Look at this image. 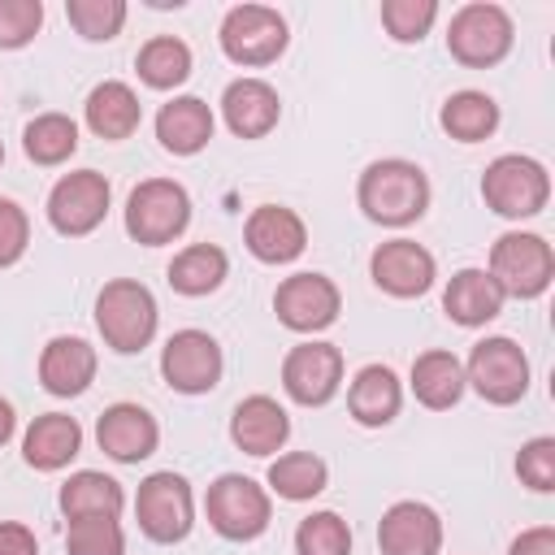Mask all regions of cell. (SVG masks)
Instances as JSON below:
<instances>
[{"label":"cell","mask_w":555,"mask_h":555,"mask_svg":"<svg viewBox=\"0 0 555 555\" xmlns=\"http://www.w3.org/2000/svg\"><path fill=\"white\" fill-rule=\"evenodd\" d=\"M429 195H434L429 191V173L416 160H403V156L373 160L356 182L360 212L373 225H386V230H403V225L421 221L425 208H429Z\"/></svg>","instance_id":"6da1fadb"},{"label":"cell","mask_w":555,"mask_h":555,"mask_svg":"<svg viewBox=\"0 0 555 555\" xmlns=\"http://www.w3.org/2000/svg\"><path fill=\"white\" fill-rule=\"evenodd\" d=\"M156 325H160V308H156V295L143 282L113 278V282L100 286V295H95V330H100L108 351H117V356L143 351L156 338Z\"/></svg>","instance_id":"7a4b0ae2"},{"label":"cell","mask_w":555,"mask_h":555,"mask_svg":"<svg viewBox=\"0 0 555 555\" xmlns=\"http://www.w3.org/2000/svg\"><path fill=\"white\" fill-rule=\"evenodd\" d=\"M481 199L507 221H529L551 204V173L525 152H503L481 173Z\"/></svg>","instance_id":"3957f363"},{"label":"cell","mask_w":555,"mask_h":555,"mask_svg":"<svg viewBox=\"0 0 555 555\" xmlns=\"http://www.w3.org/2000/svg\"><path fill=\"white\" fill-rule=\"evenodd\" d=\"M512 43H516L512 13L494 0H468L447 22V52L468 69L499 65L512 52Z\"/></svg>","instance_id":"277c9868"},{"label":"cell","mask_w":555,"mask_h":555,"mask_svg":"<svg viewBox=\"0 0 555 555\" xmlns=\"http://www.w3.org/2000/svg\"><path fill=\"white\" fill-rule=\"evenodd\" d=\"M503 299H538L555 282V251L533 230H507L490 243V269Z\"/></svg>","instance_id":"5b68a950"},{"label":"cell","mask_w":555,"mask_h":555,"mask_svg":"<svg viewBox=\"0 0 555 555\" xmlns=\"http://www.w3.org/2000/svg\"><path fill=\"white\" fill-rule=\"evenodd\" d=\"M126 234L143 247H165L191 225V195L173 178H143L126 195Z\"/></svg>","instance_id":"8992f818"},{"label":"cell","mask_w":555,"mask_h":555,"mask_svg":"<svg viewBox=\"0 0 555 555\" xmlns=\"http://www.w3.org/2000/svg\"><path fill=\"white\" fill-rule=\"evenodd\" d=\"M134 520H139V533L156 546H173L191 533L195 525V490L182 473L173 468H160V473H147L139 481V494H134Z\"/></svg>","instance_id":"52a82bcc"},{"label":"cell","mask_w":555,"mask_h":555,"mask_svg":"<svg viewBox=\"0 0 555 555\" xmlns=\"http://www.w3.org/2000/svg\"><path fill=\"white\" fill-rule=\"evenodd\" d=\"M204 516L225 542H256L273 520V494L243 473H221L204 494Z\"/></svg>","instance_id":"ba28073f"},{"label":"cell","mask_w":555,"mask_h":555,"mask_svg":"<svg viewBox=\"0 0 555 555\" xmlns=\"http://www.w3.org/2000/svg\"><path fill=\"white\" fill-rule=\"evenodd\" d=\"M217 39H221V52H225L234 65H243V69H264V65H273V61L286 52L291 30H286V17H282L273 4H251V0H247V4L225 9Z\"/></svg>","instance_id":"9c48e42d"},{"label":"cell","mask_w":555,"mask_h":555,"mask_svg":"<svg viewBox=\"0 0 555 555\" xmlns=\"http://www.w3.org/2000/svg\"><path fill=\"white\" fill-rule=\"evenodd\" d=\"M464 382L494 408H512L529 395V356L516 338L507 334H490L481 343H473L468 360H464Z\"/></svg>","instance_id":"30bf717a"},{"label":"cell","mask_w":555,"mask_h":555,"mask_svg":"<svg viewBox=\"0 0 555 555\" xmlns=\"http://www.w3.org/2000/svg\"><path fill=\"white\" fill-rule=\"evenodd\" d=\"M108 204H113L108 178L95 169H74L65 178H56L48 191V225L61 238H87L91 230L104 225Z\"/></svg>","instance_id":"8fae6325"},{"label":"cell","mask_w":555,"mask_h":555,"mask_svg":"<svg viewBox=\"0 0 555 555\" xmlns=\"http://www.w3.org/2000/svg\"><path fill=\"white\" fill-rule=\"evenodd\" d=\"M225 373L221 343L208 330H173L160 347V377L178 395H208Z\"/></svg>","instance_id":"7c38bea8"},{"label":"cell","mask_w":555,"mask_h":555,"mask_svg":"<svg viewBox=\"0 0 555 555\" xmlns=\"http://www.w3.org/2000/svg\"><path fill=\"white\" fill-rule=\"evenodd\" d=\"M273 312L295 334H321L343 312V291L325 273H291L273 291Z\"/></svg>","instance_id":"4fadbf2b"},{"label":"cell","mask_w":555,"mask_h":555,"mask_svg":"<svg viewBox=\"0 0 555 555\" xmlns=\"http://www.w3.org/2000/svg\"><path fill=\"white\" fill-rule=\"evenodd\" d=\"M343 386V351L334 343L308 338L282 360V390L299 408H325Z\"/></svg>","instance_id":"5bb4252c"},{"label":"cell","mask_w":555,"mask_h":555,"mask_svg":"<svg viewBox=\"0 0 555 555\" xmlns=\"http://www.w3.org/2000/svg\"><path fill=\"white\" fill-rule=\"evenodd\" d=\"M369 278L390 299H421L438 282V260L416 238H386L369 256Z\"/></svg>","instance_id":"9a60e30c"},{"label":"cell","mask_w":555,"mask_h":555,"mask_svg":"<svg viewBox=\"0 0 555 555\" xmlns=\"http://www.w3.org/2000/svg\"><path fill=\"white\" fill-rule=\"evenodd\" d=\"M243 243L260 264H291L308 247V225L286 204H260L243 221Z\"/></svg>","instance_id":"2e32d148"},{"label":"cell","mask_w":555,"mask_h":555,"mask_svg":"<svg viewBox=\"0 0 555 555\" xmlns=\"http://www.w3.org/2000/svg\"><path fill=\"white\" fill-rule=\"evenodd\" d=\"M382 555H442V516L421 499H399L377 520Z\"/></svg>","instance_id":"e0dca14e"},{"label":"cell","mask_w":555,"mask_h":555,"mask_svg":"<svg viewBox=\"0 0 555 555\" xmlns=\"http://www.w3.org/2000/svg\"><path fill=\"white\" fill-rule=\"evenodd\" d=\"M95 442L113 464H139L160 447V425L139 403H108L95 421Z\"/></svg>","instance_id":"ac0fdd59"},{"label":"cell","mask_w":555,"mask_h":555,"mask_svg":"<svg viewBox=\"0 0 555 555\" xmlns=\"http://www.w3.org/2000/svg\"><path fill=\"white\" fill-rule=\"evenodd\" d=\"M95 369H100V356L87 338L78 334H56L43 343L39 351V386L56 399H74L82 395L91 382H95Z\"/></svg>","instance_id":"d6986e66"},{"label":"cell","mask_w":555,"mask_h":555,"mask_svg":"<svg viewBox=\"0 0 555 555\" xmlns=\"http://www.w3.org/2000/svg\"><path fill=\"white\" fill-rule=\"evenodd\" d=\"M286 438H291V416H286V408L273 395H247V399H238V408L230 416V442L243 455L264 460V455L282 451Z\"/></svg>","instance_id":"ffe728a7"},{"label":"cell","mask_w":555,"mask_h":555,"mask_svg":"<svg viewBox=\"0 0 555 555\" xmlns=\"http://www.w3.org/2000/svg\"><path fill=\"white\" fill-rule=\"evenodd\" d=\"M221 117H225L230 134H238V139H264L278 126V117H282V100H278V91L264 78L243 74V78L225 82V91H221Z\"/></svg>","instance_id":"44dd1931"},{"label":"cell","mask_w":555,"mask_h":555,"mask_svg":"<svg viewBox=\"0 0 555 555\" xmlns=\"http://www.w3.org/2000/svg\"><path fill=\"white\" fill-rule=\"evenodd\" d=\"M82 121H87V130H91L95 139L121 143V139H130V134L139 130V121H143V104H139V95H134L130 82H121V78H104V82H95V87L87 91Z\"/></svg>","instance_id":"7402d4cb"},{"label":"cell","mask_w":555,"mask_h":555,"mask_svg":"<svg viewBox=\"0 0 555 555\" xmlns=\"http://www.w3.org/2000/svg\"><path fill=\"white\" fill-rule=\"evenodd\" d=\"M399 408H403V382L390 364H364L347 382V412H351L356 425L382 429L399 416Z\"/></svg>","instance_id":"603a6c76"},{"label":"cell","mask_w":555,"mask_h":555,"mask_svg":"<svg viewBox=\"0 0 555 555\" xmlns=\"http://www.w3.org/2000/svg\"><path fill=\"white\" fill-rule=\"evenodd\" d=\"M82 451V425L65 412H43L22 434V460L35 473H61Z\"/></svg>","instance_id":"cb8c5ba5"},{"label":"cell","mask_w":555,"mask_h":555,"mask_svg":"<svg viewBox=\"0 0 555 555\" xmlns=\"http://www.w3.org/2000/svg\"><path fill=\"white\" fill-rule=\"evenodd\" d=\"M212 130H217V117H212V108L199 95H173L156 113V139H160V147L169 156H195V152H204L208 139H212Z\"/></svg>","instance_id":"d4e9b609"},{"label":"cell","mask_w":555,"mask_h":555,"mask_svg":"<svg viewBox=\"0 0 555 555\" xmlns=\"http://www.w3.org/2000/svg\"><path fill=\"white\" fill-rule=\"evenodd\" d=\"M503 291L494 286V278L486 269H455L447 278V291H442V312L464 325V330H481L490 325L499 312H503Z\"/></svg>","instance_id":"484cf974"},{"label":"cell","mask_w":555,"mask_h":555,"mask_svg":"<svg viewBox=\"0 0 555 555\" xmlns=\"http://www.w3.org/2000/svg\"><path fill=\"white\" fill-rule=\"evenodd\" d=\"M408 386H412V395H416L421 408L447 412V408H455V403L464 399V390H468V382H464V360H460L455 351H442V347L421 351V356L412 360Z\"/></svg>","instance_id":"4316f807"},{"label":"cell","mask_w":555,"mask_h":555,"mask_svg":"<svg viewBox=\"0 0 555 555\" xmlns=\"http://www.w3.org/2000/svg\"><path fill=\"white\" fill-rule=\"evenodd\" d=\"M56 507L65 520H78V516H121L126 507V490L117 477L108 473H95V468H78L61 481V494H56Z\"/></svg>","instance_id":"83f0119b"},{"label":"cell","mask_w":555,"mask_h":555,"mask_svg":"<svg viewBox=\"0 0 555 555\" xmlns=\"http://www.w3.org/2000/svg\"><path fill=\"white\" fill-rule=\"evenodd\" d=\"M165 278H169V286H173L178 295L204 299V295L221 291V282L230 278V256H225L217 243H191V247H182V251L169 260Z\"/></svg>","instance_id":"f1b7e54d"},{"label":"cell","mask_w":555,"mask_h":555,"mask_svg":"<svg viewBox=\"0 0 555 555\" xmlns=\"http://www.w3.org/2000/svg\"><path fill=\"white\" fill-rule=\"evenodd\" d=\"M438 126L455 143H481V139H490L499 130V104H494V95L473 91V87L451 91L442 100V108H438Z\"/></svg>","instance_id":"f546056e"},{"label":"cell","mask_w":555,"mask_h":555,"mask_svg":"<svg viewBox=\"0 0 555 555\" xmlns=\"http://www.w3.org/2000/svg\"><path fill=\"white\" fill-rule=\"evenodd\" d=\"M264 481H269V494L286 503H308L330 486V464L317 451H286L269 464Z\"/></svg>","instance_id":"4dcf8cb0"},{"label":"cell","mask_w":555,"mask_h":555,"mask_svg":"<svg viewBox=\"0 0 555 555\" xmlns=\"http://www.w3.org/2000/svg\"><path fill=\"white\" fill-rule=\"evenodd\" d=\"M191 65H195V56L178 35H152L134 56L139 82L152 91H178L191 78Z\"/></svg>","instance_id":"1f68e13d"},{"label":"cell","mask_w":555,"mask_h":555,"mask_svg":"<svg viewBox=\"0 0 555 555\" xmlns=\"http://www.w3.org/2000/svg\"><path fill=\"white\" fill-rule=\"evenodd\" d=\"M22 152L26 160L52 169V165H65L74 152H78V121L65 117V113H39L26 121L22 130Z\"/></svg>","instance_id":"d6a6232c"},{"label":"cell","mask_w":555,"mask_h":555,"mask_svg":"<svg viewBox=\"0 0 555 555\" xmlns=\"http://www.w3.org/2000/svg\"><path fill=\"white\" fill-rule=\"evenodd\" d=\"M65 551L69 555H126V533L117 516H78L65 520Z\"/></svg>","instance_id":"836d02e7"},{"label":"cell","mask_w":555,"mask_h":555,"mask_svg":"<svg viewBox=\"0 0 555 555\" xmlns=\"http://www.w3.org/2000/svg\"><path fill=\"white\" fill-rule=\"evenodd\" d=\"M65 17L87 43H108L126 26V0H65Z\"/></svg>","instance_id":"e575fe53"},{"label":"cell","mask_w":555,"mask_h":555,"mask_svg":"<svg viewBox=\"0 0 555 555\" xmlns=\"http://www.w3.org/2000/svg\"><path fill=\"white\" fill-rule=\"evenodd\" d=\"M295 555H351V525L338 512H312L295 529Z\"/></svg>","instance_id":"d590c367"},{"label":"cell","mask_w":555,"mask_h":555,"mask_svg":"<svg viewBox=\"0 0 555 555\" xmlns=\"http://www.w3.org/2000/svg\"><path fill=\"white\" fill-rule=\"evenodd\" d=\"M438 22L434 0H382V26L395 43H421Z\"/></svg>","instance_id":"8d00e7d4"},{"label":"cell","mask_w":555,"mask_h":555,"mask_svg":"<svg viewBox=\"0 0 555 555\" xmlns=\"http://www.w3.org/2000/svg\"><path fill=\"white\" fill-rule=\"evenodd\" d=\"M516 477L520 486H529L533 494H551L555 490V438L551 434H538L520 447L516 455Z\"/></svg>","instance_id":"74e56055"},{"label":"cell","mask_w":555,"mask_h":555,"mask_svg":"<svg viewBox=\"0 0 555 555\" xmlns=\"http://www.w3.org/2000/svg\"><path fill=\"white\" fill-rule=\"evenodd\" d=\"M43 26V0H0V48H26Z\"/></svg>","instance_id":"f35d334b"},{"label":"cell","mask_w":555,"mask_h":555,"mask_svg":"<svg viewBox=\"0 0 555 555\" xmlns=\"http://www.w3.org/2000/svg\"><path fill=\"white\" fill-rule=\"evenodd\" d=\"M26 247H30V217L17 199L0 195V269L17 264L26 256Z\"/></svg>","instance_id":"ab89813d"},{"label":"cell","mask_w":555,"mask_h":555,"mask_svg":"<svg viewBox=\"0 0 555 555\" xmlns=\"http://www.w3.org/2000/svg\"><path fill=\"white\" fill-rule=\"evenodd\" d=\"M507 555H555V525H533L512 538Z\"/></svg>","instance_id":"60d3db41"},{"label":"cell","mask_w":555,"mask_h":555,"mask_svg":"<svg viewBox=\"0 0 555 555\" xmlns=\"http://www.w3.org/2000/svg\"><path fill=\"white\" fill-rule=\"evenodd\" d=\"M0 555H39V542L22 520H0Z\"/></svg>","instance_id":"b9f144b4"},{"label":"cell","mask_w":555,"mask_h":555,"mask_svg":"<svg viewBox=\"0 0 555 555\" xmlns=\"http://www.w3.org/2000/svg\"><path fill=\"white\" fill-rule=\"evenodd\" d=\"M13 434H17V412H13L9 399H0V447H4Z\"/></svg>","instance_id":"7bdbcfd3"},{"label":"cell","mask_w":555,"mask_h":555,"mask_svg":"<svg viewBox=\"0 0 555 555\" xmlns=\"http://www.w3.org/2000/svg\"><path fill=\"white\" fill-rule=\"evenodd\" d=\"M0 165H4V143H0Z\"/></svg>","instance_id":"ee69618b"}]
</instances>
